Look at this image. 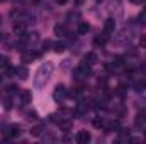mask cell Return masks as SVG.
Wrapping results in <instances>:
<instances>
[{"label":"cell","mask_w":146,"mask_h":144,"mask_svg":"<svg viewBox=\"0 0 146 144\" xmlns=\"http://www.w3.org/2000/svg\"><path fill=\"white\" fill-rule=\"evenodd\" d=\"M54 34L60 37L66 36V26H63V24H56L54 26Z\"/></svg>","instance_id":"11"},{"label":"cell","mask_w":146,"mask_h":144,"mask_svg":"<svg viewBox=\"0 0 146 144\" xmlns=\"http://www.w3.org/2000/svg\"><path fill=\"white\" fill-rule=\"evenodd\" d=\"M21 100H22V104H31V92L21 90Z\"/></svg>","instance_id":"12"},{"label":"cell","mask_w":146,"mask_h":144,"mask_svg":"<svg viewBox=\"0 0 146 144\" xmlns=\"http://www.w3.org/2000/svg\"><path fill=\"white\" fill-rule=\"evenodd\" d=\"M83 59H85V63H87V65H90V66H92V65H95V63H99V56H97L94 51L87 53V54L83 56Z\"/></svg>","instance_id":"6"},{"label":"cell","mask_w":146,"mask_h":144,"mask_svg":"<svg viewBox=\"0 0 146 144\" xmlns=\"http://www.w3.org/2000/svg\"><path fill=\"white\" fill-rule=\"evenodd\" d=\"M145 2H146V0H145Z\"/></svg>","instance_id":"36"},{"label":"cell","mask_w":146,"mask_h":144,"mask_svg":"<svg viewBox=\"0 0 146 144\" xmlns=\"http://www.w3.org/2000/svg\"><path fill=\"white\" fill-rule=\"evenodd\" d=\"M58 126H60V131L68 132V131L73 127V122H72V120H60V122H58Z\"/></svg>","instance_id":"10"},{"label":"cell","mask_w":146,"mask_h":144,"mask_svg":"<svg viewBox=\"0 0 146 144\" xmlns=\"http://www.w3.org/2000/svg\"><path fill=\"white\" fill-rule=\"evenodd\" d=\"M7 92H9V93H14V92H15V87H12V85L7 87Z\"/></svg>","instance_id":"30"},{"label":"cell","mask_w":146,"mask_h":144,"mask_svg":"<svg viewBox=\"0 0 146 144\" xmlns=\"http://www.w3.org/2000/svg\"><path fill=\"white\" fill-rule=\"evenodd\" d=\"M19 134H21V127H19V126H12V127H10V132H9V136L15 137V136H19Z\"/></svg>","instance_id":"18"},{"label":"cell","mask_w":146,"mask_h":144,"mask_svg":"<svg viewBox=\"0 0 146 144\" xmlns=\"http://www.w3.org/2000/svg\"><path fill=\"white\" fill-rule=\"evenodd\" d=\"M31 134H33V136H41V134H42V127H41V126L34 127V129L31 131Z\"/></svg>","instance_id":"22"},{"label":"cell","mask_w":146,"mask_h":144,"mask_svg":"<svg viewBox=\"0 0 146 144\" xmlns=\"http://www.w3.org/2000/svg\"><path fill=\"white\" fill-rule=\"evenodd\" d=\"M3 107H5V110H10V108H12V100H10V98H5Z\"/></svg>","instance_id":"24"},{"label":"cell","mask_w":146,"mask_h":144,"mask_svg":"<svg viewBox=\"0 0 146 144\" xmlns=\"http://www.w3.org/2000/svg\"><path fill=\"white\" fill-rule=\"evenodd\" d=\"M87 110H88V105H87L85 102H82V104H78V105L75 107L73 112H75V115H76V117H82V115H85V114H87Z\"/></svg>","instance_id":"7"},{"label":"cell","mask_w":146,"mask_h":144,"mask_svg":"<svg viewBox=\"0 0 146 144\" xmlns=\"http://www.w3.org/2000/svg\"><path fill=\"white\" fill-rule=\"evenodd\" d=\"M66 97H68L66 88H65L63 85H58V87L54 88V92H53V98H54L56 102H61V100H65Z\"/></svg>","instance_id":"3"},{"label":"cell","mask_w":146,"mask_h":144,"mask_svg":"<svg viewBox=\"0 0 146 144\" xmlns=\"http://www.w3.org/2000/svg\"><path fill=\"white\" fill-rule=\"evenodd\" d=\"M24 31H26V24L24 22H15L14 24V32L15 34H24Z\"/></svg>","instance_id":"13"},{"label":"cell","mask_w":146,"mask_h":144,"mask_svg":"<svg viewBox=\"0 0 146 144\" xmlns=\"http://www.w3.org/2000/svg\"><path fill=\"white\" fill-rule=\"evenodd\" d=\"M15 75H17V78H21V80H27L29 70H27L26 66H19V68H15Z\"/></svg>","instance_id":"8"},{"label":"cell","mask_w":146,"mask_h":144,"mask_svg":"<svg viewBox=\"0 0 146 144\" xmlns=\"http://www.w3.org/2000/svg\"><path fill=\"white\" fill-rule=\"evenodd\" d=\"M90 31V26L87 22H78V34H87Z\"/></svg>","instance_id":"15"},{"label":"cell","mask_w":146,"mask_h":144,"mask_svg":"<svg viewBox=\"0 0 146 144\" xmlns=\"http://www.w3.org/2000/svg\"><path fill=\"white\" fill-rule=\"evenodd\" d=\"M129 2H131V3H134V5H141L145 0H129Z\"/></svg>","instance_id":"29"},{"label":"cell","mask_w":146,"mask_h":144,"mask_svg":"<svg viewBox=\"0 0 146 144\" xmlns=\"http://www.w3.org/2000/svg\"><path fill=\"white\" fill-rule=\"evenodd\" d=\"M53 63L51 61H46V63H42L41 66H39V70L36 73V78H34V87L36 88H41L42 85H46V81L49 80V76H51V73H53Z\"/></svg>","instance_id":"1"},{"label":"cell","mask_w":146,"mask_h":144,"mask_svg":"<svg viewBox=\"0 0 146 144\" xmlns=\"http://www.w3.org/2000/svg\"><path fill=\"white\" fill-rule=\"evenodd\" d=\"M27 119H37L36 112H27Z\"/></svg>","instance_id":"27"},{"label":"cell","mask_w":146,"mask_h":144,"mask_svg":"<svg viewBox=\"0 0 146 144\" xmlns=\"http://www.w3.org/2000/svg\"><path fill=\"white\" fill-rule=\"evenodd\" d=\"M122 65H124V58H122V56H115V58L112 59V66L117 68V66H122Z\"/></svg>","instance_id":"16"},{"label":"cell","mask_w":146,"mask_h":144,"mask_svg":"<svg viewBox=\"0 0 146 144\" xmlns=\"http://www.w3.org/2000/svg\"><path fill=\"white\" fill-rule=\"evenodd\" d=\"M68 0H56V3H60V5H63V3H66Z\"/></svg>","instance_id":"31"},{"label":"cell","mask_w":146,"mask_h":144,"mask_svg":"<svg viewBox=\"0 0 146 144\" xmlns=\"http://www.w3.org/2000/svg\"><path fill=\"white\" fill-rule=\"evenodd\" d=\"M145 87H146V78H145Z\"/></svg>","instance_id":"33"},{"label":"cell","mask_w":146,"mask_h":144,"mask_svg":"<svg viewBox=\"0 0 146 144\" xmlns=\"http://www.w3.org/2000/svg\"><path fill=\"white\" fill-rule=\"evenodd\" d=\"M94 44H95L97 48H99V46L102 48V46L106 44V37H95V41H94Z\"/></svg>","instance_id":"20"},{"label":"cell","mask_w":146,"mask_h":144,"mask_svg":"<svg viewBox=\"0 0 146 144\" xmlns=\"http://www.w3.org/2000/svg\"><path fill=\"white\" fill-rule=\"evenodd\" d=\"M68 19H70V20H73V19L78 20V19H80V14H78V12H70V14H68Z\"/></svg>","instance_id":"25"},{"label":"cell","mask_w":146,"mask_h":144,"mask_svg":"<svg viewBox=\"0 0 146 144\" xmlns=\"http://www.w3.org/2000/svg\"><path fill=\"white\" fill-rule=\"evenodd\" d=\"M90 139H92V136H90V132H87V131H80V132L76 134V143L78 144H87Z\"/></svg>","instance_id":"5"},{"label":"cell","mask_w":146,"mask_h":144,"mask_svg":"<svg viewBox=\"0 0 146 144\" xmlns=\"http://www.w3.org/2000/svg\"><path fill=\"white\" fill-rule=\"evenodd\" d=\"M106 129H107V131H117V132H119L121 124H119L117 120H112V122H109V124H106Z\"/></svg>","instance_id":"14"},{"label":"cell","mask_w":146,"mask_h":144,"mask_svg":"<svg viewBox=\"0 0 146 144\" xmlns=\"http://www.w3.org/2000/svg\"><path fill=\"white\" fill-rule=\"evenodd\" d=\"M136 126H138V127H145L146 126V117L145 115H138V117H136Z\"/></svg>","instance_id":"17"},{"label":"cell","mask_w":146,"mask_h":144,"mask_svg":"<svg viewBox=\"0 0 146 144\" xmlns=\"http://www.w3.org/2000/svg\"><path fill=\"white\" fill-rule=\"evenodd\" d=\"M95 2H102V0H95Z\"/></svg>","instance_id":"34"},{"label":"cell","mask_w":146,"mask_h":144,"mask_svg":"<svg viewBox=\"0 0 146 144\" xmlns=\"http://www.w3.org/2000/svg\"><path fill=\"white\" fill-rule=\"evenodd\" d=\"M114 29H115L114 19H107V20L104 22V37H109L110 34H114Z\"/></svg>","instance_id":"4"},{"label":"cell","mask_w":146,"mask_h":144,"mask_svg":"<svg viewBox=\"0 0 146 144\" xmlns=\"http://www.w3.org/2000/svg\"><path fill=\"white\" fill-rule=\"evenodd\" d=\"M139 20H141V22H143V24L146 26V12H143V14L139 15Z\"/></svg>","instance_id":"28"},{"label":"cell","mask_w":146,"mask_h":144,"mask_svg":"<svg viewBox=\"0 0 146 144\" xmlns=\"http://www.w3.org/2000/svg\"><path fill=\"white\" fill-rule=\"evenodd\" d=\"M94 127L102 129V127H106V122H104L102 119H94Z\"/></svg>","instance_id":"19"},{"label":"cell","mask_w":146,"mask_h":144,"mask_svg":"<svg viewBox=\"0 0 146 144\" xmlns=\"http://www.w3.org/2000/svg\"><path fill=\"white\" fill-rule=\"evenodd\" d=\"M54 51H56V53H63V51H65V44H63V42H56V44H54Z\"/></svg>","instance_id":"21"},{"label":"cell","mask_w":146,"mask_h":144,"mask_svg":"<svg viewBox=\"0 0 146 144\" xmlns=\"http://www.w3.org/2000/svg\"><path fill=\"white\" fill-rule=\"evenodd\" d=\"M83 2H85V0H75V3H76V5H82Z\"/></svg>","instance_id":"32"},{"label":"cell","mask_w":146,"mask_h":144,"mask_svg":"<svg viewBox=\"0 0 146 144\" xmlns=\"http://www.w3.org/2000/svg\"><path fill=\"white\" fill-rule=\"evenodd\" d=\"M0 2H3V0H0Z\"/></svg>","instance_id":"35"},{"label":"cell","mask_w":146,"mask_h":144,"mask_svg":"<svg viewBox=\"0 0 146 144\" xmlns=\"http://www.w3.org/2000/svg\"><path fill=\"white\" fill-rule=\"evenodd\" d=\"M90 75H92V70H90V65H87V63L80 65V66L75 70V78H76V80H85V78H88Z\"/></svg>","instance_id":"2"},{"label":"cell","mask_w":146,"mask_h":144,"mask_svg":"<svg viewBox=\"0 0 146 144\" xmlns=\"http://www.w3.org/2000/svg\"><path fill=\"white\" fill-rule=\"evenodd\" d=\"M36 56H37V54H36V53H33V51H31V53H26V49H24V51H22V54H21L22 63H29V61H33Z\"/></svg>","instance_id":"9"},{"label":"cell","mask_w":146,"mask_h":144,"mask_svg":"<svg viewBox=\"0 0 146 144\" xmlns=\"http://www.w3.org/2000/svg\"><path fill=\"white\" fill-rule=\"evenodd\" d=\"M139 46L141 48H146V34H143V36L139 37Z\"/></svg>","instance_id":"26"},{"label":"cell","mask_w":146,"mask_h":144,"mask_svg":"<svg viewBox=\"0 0 146 144\" xmlns=\"http://www.w3.org/2000/svg\"><path fill=\"white\" fill-rule=\"evenodd\" d=\"M5 75H7L9 78H12V76L15 75V70H12V68H10V66L7 65V68H5Z\"/></svg>","instance_id":"23"}]
</instances>
